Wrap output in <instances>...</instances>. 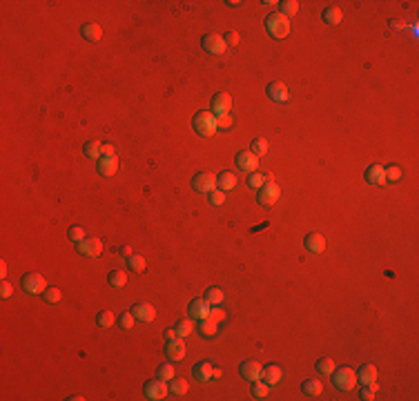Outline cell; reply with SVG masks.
<instances>
[{
	"label": "cell",
	"instance_id": "cell-1",
	"mask_svg": "<svg viewBox=\"0 0 419 401\" xmlns=\"http://www.w3.org/2000/svg\"><path fill=\"white\" fill-rule=\"evenodd\" d=\"M192 125H194L196 134L203 136V138H210V136H214L216 132H219L214 112H208V109H201V112H196L194 118H192Z\"/></svg>",
	"mask_w": 419,
	"mask_h": 401
},
{
	"label": "cell",
	"instance_id": "cell-2",
	"mask_svg": "<svg viewBox=\"0 0 419 401\" xmlns=\"http://www.w3.org/2000/svg\"><path fill=\"white\" fill-rule=\"evenodd\" d=\"M266 29H268V33H270L272 38H277V40H283V38L290 33V20L285 18L283 14L275 11V14H270L266 18Z\"/></svg>",
	"mask_w": 419,
	"mask_h": 401
},
{
	"label": "cell",
	"instance_id": "cell-3",
	"mask_svg": "<svg viewBox=\"0 0 419 401\" xmlns=\"http://www.w3.org/2000/svg\"><path fill=\"white\" fill-rule=\"evenodd\" d=\"M332 383H335L339 390L348 392L357 386V372L348 366H341V368H335L332 370Z\"/></svg>",
	"mask_w": 419,
	"mask_h": 401
},
{
	"label": "cell",
	"instance_id": "cell-4",
	"mask_svg": "<svg viewBox=\"0 0 419 401\" xmlns=\"http://www.w3.org/2000/svg\"><path fill=\"white\" fill-rule=\"evenodd\" d=\"M20 285H23V290L29 294H42L47 290L45 276L38 274V272H27V274L23 276V281H20Z\"/></svg>",
	"mask_w": 419,
	"mask_h": 401
},
{
	"label": "cell",
	"instance_id": "cell-5",
	"mask_svg": "<svg viewBox=\"0 0 419 401\" xmlns=\"http://www.w3.org/2000/svg\"><path fill=\"white\" fill-rule=\"evenodd\" d=\"M143 392H145V397H147V399L161 401V399H165V397L170 395V388H168V381H163V379L156 377V379H152V381L145 383Z\"/></svg>",
	"mask_w": 419,
	"mask_h": 401
},
{
	"label": "cell",
	"instance_id": "cell-6",
	"mask_svg": "<svg viewBox=\"0 0 419 401\" xmlns=\"http://www.w3.org/2000/svg\"><path fill=\"white\" fill-rule=\"evenodd\" d=\"M192 187L201 194H210V192L216 190V176L212 172H199L192 178Z\"/></svg>",
	"mask_w": 419,
	"mask_h": 401
},
{
	"label": "cell",
	"instance_id": "cell-7",
	"mask_svg": "<svg viewBox=\"0 0 419 401\" xmlns=\"http://www.w3.org/2000/svg\"><path fill=\"white\" fill-rule=\"evenodd\" d=\"M78 254L80 257H89V259H96L103 254V241L96 236H89L85 241L78 243Z\"/></svg>",
	"mask_w": 419,
	"mask_h": 401
},
{
	"label": "cell",
	"instance_id": "cell-8",
	"mask_svg": "<svg viewBox=\"0 0 419 401\" xmlns=\"http://www.w3.org/2000/svg\"><path fill=\"white\" fill-rule=\"evenodd\" d=\"M225 40L223 36H219V33H208V36H203V49L208 54H212V56H223L225 52Z\"/></svg>",
	"mask_w": 419,
	"mask_h": 401
},
{
	"label": "cell",
	"instance_id": "cell-9",
	"mask_svg": "<svg viewBox=\"0 0 419 401\" xmlns=\"http://www.w3.org/2000/svg\"><path fill=\"white\" fill-rule=\"evenodd\" d=\"M279 196H281V187L277 183H268V185H263L259 190V203L263 207H270L279 200Z\"/></svg>",
	"mask_w": 419,
	"mask_h": 401
},
{
	"label": "cell",
	"instance_id": "cell-10",
	"mask_svg": "<svg viewBox=\"0 0 419 401\" xmlns=\"http://www.w3.org/2000/svg\"><path fill=\"white\" fill-rule=\"evenodd\" d=\"M237 167L241 169V172H245V174H252V172H256V165H259V156L256 154H252L250 149H243V152H239L237 154Z\"/></svg>",
	"mask_w": 419,
	"mask_h": 401
},
{
	"label": "cell",
	"instance_id": "cell-11",
	"mask_svg": "<svg viewBox=\"0 0 419 401\" xmlns=\"http://www.w3.org/2000/svg\"><path fill=\"white\" fill-rule=\"evenodd\" d=\"M261 372H263V366L256 364V361H243L241 366H239V374H241L245 381H259L261 379Z\"/></svg>",
	"mask_w": 419,
	"mask_h": 401
},
{
	"label": "cell",
	"instance_id": "cell-12",
	"mask_svg": "<svg viewBox=\"0 0 419 401\" xmlns=\"http://www.w3.org/2000/svg\"><path fill=\"white\" fill-rule=\"evenodd\" d=\"M232 109V96L225 92H219L214 98H212V112L214 116H221V114H230Z\"/></svg>",
	"mask_w": 419,
	"mask_h": 401
},
{
	"label": "cell",
	"instance_id": "cell-13",
	"mask_svg": "<svg viewBox=\"0 0 419 401\" xmlns=\"http://www.w3.org/2000/svg\"><path fill=\"white\" fill-rule=\"evenodd\" d=\"M266 94L270 96V100H275V103H288V98H290L288 87H285L281 80H275V83L268 85Z\"/></svg>",
	"mask_w": 419,
	"mask_h": 401
},
{
	"label": "cell",
	"instance_id": "cell-14",
	"mask_svg": "<svg viewBox=\"0 0 419 401\" xmlns=\"http://www.w3.org/2000/svg\"><path fill=\"white\" fill-rule=\"evenodd\" d=\"M165 355H168L170 361H181L183 357H185V343H183L178 336L168 339V345H165Z\"/></svg>",
	"mask_w": 419,
	"mask_h": 401
},
{
	"label": "cell",
	"instance_id": "cell-15",
	"mask_svg": "<svg viewBox=\"0 0 419 401\" xmlns=\"http://www.w3.org/2000/svg\"><path fill=\"white\" fill-rule=\"evenodd\" d=\"M303 243H306V250L312 254H321L323 250H326V238H323L319 232H310L306 238H303Z\"/></svg>",
	"mask_w": 419,
	"mask_h": 401
},
{
	"label": "cell",
	"instance_id": "cell-16",
	"mask_svg": "<svg viewBox=\"0 0 419 401\" xmlns=\"http://www.w3.org/2000/svg\"><path fill=\"white\" fill-rule=\"evenodd\" d=\"M118 172V159L116 156H101L98 159V174L101 176H112Z\"/></svg>",
	"mask_w": 419,
	"mask_h": 401
},
{
	"label": "cell",
	"instance_id": "cell-17",
	"mask_svg": "<svg viewBox=\"0 0 419 401\" xmlns=\"http://www.w3.org/2000/svg\"><path fill=\"white\" fill-rule=\"evenodd\" d=\"M132 314H134L139 321L149 323V321H154V317H156V308L149 305V303H136L134 308H132Z\"/></svg>",
	"mask_w": 419,
	"mask_h": 401
},
{
	"label": "cell",
	"instance_id": "cell-18",
	"mask_svg": "<svg viewBox=\"0 0 419 401\" xmlns=\"http://www.w3.org/2000/svg\"><path fill=\"white\" fill-rule=\"evenodd\" d=\"M187 310H190V317H192V319H199V321H201V319L208 317L210 303L205 301V299H192V301H190V308H187Z\"/></svg>",
	"mask_w": 419,
	"mask_h": 401
},
{
	"label": "cell",
	"instance_id": "cell-19",
	"mask_svg": "<svg viewBox=\"0 0 419 401\" xmlns=\"http://www.w3.org/2000/svg\"><path fill=\"white\" fill-rule=\"evenodd\" d=\"M212 370H214V366L210 364V361H199L192 372H194V379H199L201 383H208V381H212Z\"/></svg>",
	"mask_w": 419,
	"mask_h": 401
},
{
	"label": "cell",
	"instance_id": "cell-20",
	"mask_svg": "<svg viewBox=\"0 0 419 401\" xmlns=\"http://www.w3.org/2000/svg\"><path fill=\"white\" fill-rule=\"evenodd\" d=\"M237 174L234 172H228V169H225V172H221L219 176H216V187H219L221 192H230V190H234V187H237Z\"/></svg>",
	"mask_w": 419,
	"mask_h": 401
},
{
	"label": "cell",
	"instance_id": "cell-21",
	"mask_svg": "<svg viewBox=\"0 0 419 401\" xmlns=\"http://www.w3.org/2000/svg\"><path fill=\"white\" fill-rule=\"evenodd\" d=\"M321 20L326 25H330V27H335V25H339L341 20H344V11H341L337 5H330V7H326V9H323Z\"/></svg>",
	"mask_w": 419,
	"mask_h": 401
},
{
	"label": "cell",
	"instance_id": "cell-22",
	"mask_svg": "<svg viewBox=\"0 0 419 401\" xmlns=\"http://www.w3.org/2000/svg\"><path fill=\"white\" fill-rule=\"evenodd\" d=\"M261 377H263V381H266L268 386H275V383H279V381H281V377H283V370H281L279 366L270 364V366H266V368H263Z\"/></svg>",
	"mask_w": 419,
	"mask_h": 401
},
{
	"label": "cell",
	"instance_id": "cell-23",
	"mask_svg": "<svg viewBox=\"0 0 419 401\" xmlns=\"http://www.w3.org/2000/svg\"><path fill=\"white\" fill-rule=\"evenodd\" d=\"M80 33H83L85 40L96 42V40H101L103 29H101V25H98V23H85L83 27H80Z\"/></svg>",
	"mask_w": 419,
	"mask_h": 401
},
{
	"label": "cell",
	"instance_id": "cell-24",
	"mask_svg": "<svg viewBox=\"0 0 419 401\" xmlns=\"http://www.w3.org/2000/svg\"><path fill=\"white\" fill-rule=\"evenodd\" d=\"M247 183H250V187H254V190H261L263 185H268V183H275V178H272V174H263V172H252L247 174Z\"/></svg>",
	"mask_w": 419,
	"mask_h": 401
},
{
	"label": "cell",
	"instance_id": "cell-25",
	"mask_svg": "<svg viewBox=\"0 0 419 401\" xmlns=\"http://www.w3.org/2000/svg\"><path fill=\"white\" fill-rule=\"evenodd\" d=\"M366 181H368L370 185H384V183H386V176H384L382 165H370V167L366 169Z\"/></svg>",
	"mask_w": 419,
	"mask_h": 401
},
{
	"label": "cell",
	"instance_id": "cell-26",
	"mask_svg": "<svg viewBox=\"0 0 419 401\" xmlns=\"http://www.w3.org/2000/svg\"><path fill=\"white\" fill-rule=\"evenodd\" d=\"M375 379H377V368H375V366L363 364L361 368L357 370V381H361L363 386H366V383H373Z\"/></svg>",
	"mask_w": 419,
	"mask_h": 401
},
{
	"label": "cell",
	"instance_id": "cell-27",
	"mask_svg": "<svg viewBox=\"0 0 419 401\" xmlns=\"http://www.w3.org/2000/svg\"><path fill=\"white\" fill-rule=\"evenodd\" d=\"M301 390L306 392L308 397H319L323 392V383L319 381V379H306V381L301 383Z\"/></svg>",
	"mask_w": 419,
	"mask_h": 401
},
{
	"label": "cell",
	"instance_id": "cell-28",
	"mask_svg": "<svg viewBox=\"0 0 419 401\" xmlns=\"http://www.w3.org/2000/svg\"><path fill=\"white\" fill-rule=\"evenodd\" d=\"M168 388H170V392H172L174 397H183L187 392V381H185V379H181V377H174V379H170V381H168Z\"/></svg>",
	"mask_w": 419,
	"mask_h": 401
},
{
	"label": "cell",
	"instance_id": "cell-29",
	"mask_svg": "<svg viewBox=\"0 0 419 401\" xmlns=\"http://www.w3.org/2000/svg\"><path fill=\"white\" fill-rule=\"evenodd\" d=\"M83 152L87 159H101L103 156V143H98V140H89V143L83 145Z\"/></svg>",
	"mask_w": 419,
	"mask_h": 401
},
{
	"label": "cell",
	"instance_id": "cell-30",
	"mask_svg": "<svg viewBox=\"0 0 419 401\" xmlns=\"http://www.w3.org/2000/svg\"><path fill=\"white\" fill-rule=\"evenodd\" d=\"M107 281H109V285L112 288H125L127 285V272H123V270H112L109 272V276H107Z\"/></svg>",
	"mask_w": 419,
	"mask_h": 401
},
{
	"label": "cell",
	"instance_id": "cell-31",
	"mask_svg": "<svg viewBox=\"0 0 419 401\" xmlns=\"http://www.w3.org/2000/svg\"><path fill=\"white\" fill-rule=\"evenodd\" d=\"M223 299H225V294L221 288H208L205 290V301H208L210 305H221L223 303Z\"/></svg>",
	"mask_w": 419,
	"mask_h": 401
},
{
	"label": "cell",
	"instance_id": "cell-32",
	"mask_svg": "<svg viewBox=\"0 0 419 401\" xmlns=\"http://www.w3.org/2000/svg\"><path fill=\"white\" fill-rule=\"evenodd\" d=\"M96 323H98L101 328H112L114 323H116V314H114L112 310H103V312H98Z\"/></svg>",
	"mask_w": 419,
	"mask_h": 401
},
{
	"label": "cell",
	"instance_id": "cell-33",
	"mask_svg": "<svg viewBox=\"0 0 419 401\" xmlns=\"http://www.w3.org/2000/svg\"><path fill=\"white\" fill-rule=\"evenodd\" d=\"M279 7H281L279 14H283L285 18H290V16H294L299 11V2H297V0H281Z\"/></svg>",
	"mask_w": 419,
	"mask_h": 401
},
{
	"label": "cell",
	"instance_id": "cell-34",
	"mask_svg": "<svg viewBox=\"0 0 419 401\" xmlns=\"http://www.w3.org/2000/svg\"><path fill=\"white\" fill-rule=\"evenodd\" d=\"M199 332L203 336H214L219 332V323L210 321V319H201V326H199Z\"/></svg>",
	"mask_w": 419,
	"mask_h": 401
},
{
	"label": "cell",
	"instance_id": "cell-35",
	"mask_svg": "<svg viewBox=\"0 0 419 401\" xmlns=\"http://www.w3.org/2000/svg\"><path fill=\"white\" fill-rule=\"evenodd\" d=\"M250 147H252L250 152H252V154H256V156H266L268 154V140L263 138V136H259V138L252 140Z\"/></svg>",
	"mask_w": 419,
	"mask_h": 401
},
{
	"label": "cell",
	"instance_id": "cell-36",
	"mask_svg": "<svg viewBox=\"0 0 419 401\" xmlns=\"http://www.w3.org/2000/svg\"><path fill=\"white\" fill-rule=\"evenodd\" d=\"M268 383L266 381H252V397H254V399H266L268 397Z\"/></svg>",
	"mask_w": 419,
	"mask_h": 401
},
{
	"label": "cell",
	"instance_id": "cell-37",
	"mask_svg": "<svg viewBox=\"0 0 419 401\" xmlns=\"http://www.w3.org/2000/svg\"><path fill=\"white\" fill-rule=\"evenodd\" d=\"M174 328H176V336H187L194 330V323H192V319H181Z\"/></svg>",
	"mask_w": 419,
	"mask_h": 401
},
{
	"label": "cell",
	"instance_id": "cell-38",
	"mask_svg": "<svg viewBox=\"0 0 419 401\" xmlns=\"http://www.w3.org/2000/svg\"><path fill=\"white\" fill-rule=\"evenodd\" d=\"M61 299H63L61 288H47L45 292H42V301H47V303H58Z\"/></svg>",
	"mask_w": 419,
	"mask_h": 401
},
{
	"label": "cell",
	"instance_id": "cell-39",
	"mask_svg": "<svg viewBox=\"0 0 419 401\" xmlns=\"http://www.w3.org/2000/svg\"><path fill=\"white\" fill-rule=\"evenodd\" d=\"M377 390H379L377 381L366 383V386H363V390H361V395H359V399H363V401H373V399H375V395H377Z\"/></svg>",
	"mask_w": 419,
	"mask_h": 401
},
{
	"label": "cell",
	"instance_id": "cell-40",
	"mask_svg": "<svg viewBox=\"0 0 419 401\" xmlns=\"http://www.w3.org/2000/svg\"><path fill=\"white\" fill-rule=\"evenodd\" d=\"M317 370H319V374H332V370H335V359H330V357L319 359L317 361Z\"/></svg>",
	"mask_w": 419,
	"mask_h": 401
},
{
	"label": "cell",
	"instance_id": "cell-41",
	"mask_svg": "<svg viewBox=\"0 0 419 401\" xmlns=\"http://www.w3.org/2000/svg\"><path fill=\"white\" fill-rule=\"evenodd\" d=\"M127 263H130V270H134V272H143L145 270V259L140 257V254H132L130 259H127Z\"/></svg>",
	"mask_w": 419,
	"mask_h": 401
},
{
	"label": "cell",
	"instance_id": "cell-42",
	"mask_svg": "<svg viewBox=\"0 0 419 401\" xmlns=\"http://www.w3.org/2000/svg\"><path fill=\"white\" fill-rule=\"evenodd\" d=\"M156 377L163 379V381H170V379H174V366H172V364L159 366V372H156Z\"/></svg>",
	"mask_w": 419,
	"mask_h": 401
},
{
	"label": "cell",
	"instance_id": "cell-43",
	"mask_svg": "<svg viewBox=\"0 0 419 401\" xmlns=\"http://www.w3.org/2000/svg\"><path fill=\"white\" fill-rule=\"evenodd\" d=\"M134 321H136V317L132 312H123L121 317H118V323H121L123 330H132V328H134Z\"/></svg>",
	"mask_w": 419,
	"mask_h": 401
},
{
	"label": "cell",
	"instance_id": "cell-44",
	"mask_svg": "<svg viewBox=\"0 0 419 401\" xmlns=\"http://www.w3.org/2000/svg\"><path fill=\"white\" fill-rule=\"evenodd\" d=\"M384 176H386V181H399L401 169L397 165H388V167H384Z\"/></svg>",
	"mask_w": 419,
	"mask_h": 401
},
{
	"label": "cell",
	"instance_id": "cell-45",
	"mask_svg": "<svg viewBox=\"0 0 419 401\" xmlns=\"http://www.w3.org/2000/svg\"><path fill=\"white\" fill-rule=\"evenodd\" d=\"M205 319H210V321H214V323H221L225 319V312L221 308H212V305H210V312Z\"/></svg>",
	"mask_w": 419,
	"mask_h": 401
},
{
	"label": "cell",
	"instance_id": "cell-46",
	"mask_svg": "<svg viewBox=\"0 0 419 401\" xmlns=\"http://www.w3.org/2000/svg\"><path fill=\"white\" fill-rule=\"evenodd\" d=\"M210 203H212V205H223V200H225V192H221V190H214V192H210Z\"/></svg>",
	"mask_w": 419,
	"mask_h": 401
},
{
	"label": "cell",
	"instance_id": "cell-47",
	"mask_svg": "<svg viewBox=\"0 0 419 401\" xmlns=\"http://www.w3.org/2000/svg\"><path fill=\"white\" fill-rule=\"evenodd\" d=\"M216 127H219V130H230V127H232V116H230V114L216 116Z\"/></svg>",
	"mask_w": 419,
	"mask_h": 401
},
{
	"label": "cell",
	"instance_id": "cell-48",
	"mask_svg": "<svg viewBox=\"0 0 419 401\" xmlns=\"http://www.w3.org/2000/svg\"><path fill=\"white\" fill-rule=\"evenodd\" d=\"M70 238H71L74 243L85 241V230H83V228H71V230H70Z\"/></svg>",
	"mask_w": 419,
	"mask_h": 401
},
{
	"label": "cell",
	"instance_id": "cell-49",
	"mask_svg": "<svg viewBox=\"0 0 419 401\" xmlns=\"http://www.w3.org/2000/svg\"><path fill=\"white\" fill-rule=\"evenodd\" d=\"M223 40H225V45H230V47H237L241 38H239V32H228V33H225V36H223Z\"/></svg>",
	"mask_w": 419,
	"mask_h": 401
},
{
	"label": "cell",
	"instance_id": "cell-50",
	"mask_svg": "<svg viewBox=\"0 0 419 401\" xmlns=\"http://www.w3.org/2000/svg\"><path fill=\"white\" fill-rule=\"evenodd\" d=\"M11 294H14V285L7 283V281H2V285H0V297H2V299H9Z\"/></svg>",
	"mask_w": 419,
	"mask_h": 401
},
{
	"label": "cell",
	"instance_id": "cell-51",
	"mask_svg": "<svg viewBox=\"0 0 419 401\" xmlns=\"http://www.w3.org/2000/svg\"><path fill=\"white\" fill-rule=\"evenodd\" d=\"M103 156H116V147L112 143H103Z\"/></svg>",
	"mask_w": 419,
	"mask_h": 401
},
{
	"label": "cell",
	"instance_id": "cell-52",
	"mask_svg": "<svg viewBox=\"0 0 419 401\" xmlns=\"http://www.w3.org/2000/svg\"><path fill=\"white\" fill-rule=\"evenodd\" d=\"M118 252H121V257H127V259H130V257H132V247H130V245H121V247H118Z\"/></svg>",
	"mask_w": 419,
	"mask_h": 401
},
{
	"label": "cell",
	"instance_id": "cell-53",
	"mask_svg": "<svg viewBox=\"0 0 419 401\" xmlns=\"http://www.w3.org/2000/svg\"><path fill=\"white\" fill-rule=\"evenodd\" d=\"M221 377H223V370L214 366V370H212V381H216V379H221Z\"/></svg>",
	"mask_w": 419,
	"mask_h": 401
},
{
	"label": "cell",
	"instance_id": "cell-54",
	"mask_svg": "<svg viewBox=\"0 0 419 401\" xmlns=\"http://www.w3.org/2000/svg\"><path fill=\"white\" fill-rule=\"evenodd\" d=\"M176 336V328H170V330H165V339H174Z\"/></svg>",
	"mask_w": 419,
	"mask_h": 401
},
{
	"label": "cell",
	"instance_id": "cell-55",
	"mask_svg": "<svg viewBox=\"0 0 419 401\" xmlns=\"http://www.w3.org/2000/svg\"><path fill=\"white\" fill-rule=\"evenodd\" d=\"M0 276H7V263L0 261Z\"/></svg>",
	"mask_w": 419,
	"mask_h": 401
},
{
	"label": "cell",
	"instance_id": "cell-56",
	"mask_svg": "<svg viewBox=\"0 0 419 401\" xmlns=\"http://www.w3.org/2000/svg\"><path fill=\"white\" fill-rule=\"evenodd\" d=\"M225 5H230V7H241L243 2H239V0H228V2H225Z\"/></svg>",
	"mask_w": 419,
	"mask_h": 401
},
{
	"label": "cell",
	"instance_id": "cell-57",
	"mask_svg": "<svg viewBox=\"0 0 419 401\" xmlns=\"http://www.w3.org/2000/svg\"><path fill=\"white\" fill-rule=\"evenodd\" d=\"M392 27H395V29H401V27H404V23H401V20H392Z\"/></svg>",
	"mask_w": 419,
	"mask_h": 401
},
{
	"label": "cell",
	"instance_id": "cell-58",
	"mask_svg": "<svg viewBox=\"0 0 419 401\" xmlns=\"http://www.w3.org/2000/svg\"><path fill=\"white\" fill-rule=\"evenodd\" d=\"M67 399H70V401H80L83 397H80V395H71V397H67Z\"/></svg>",
	"mask_w": 419,
	"mask_h": 401
}]
</instances>
